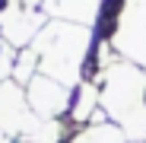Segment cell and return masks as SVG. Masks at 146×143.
<instances>
[{
  "label": "cell",
  "mask_w": 146,
  "mask_h": 143,
  "mask_svg": "<svg viewBox=\"0 0 146 143\" xmlns=\"http://www.w3.org/2000/svg\"><path fill=\"white\" fill-rule=\"evenodd\" d=\"M13 64H16V48L0 38V83L13 80Z\"/></svg>",
  "instance_id": "7"
},
{
  "label": "cell",
  "mask_w": 146,
  "mask_h": 143,
  "mask_svg": "<svg viewBox=\"0 0 146 143\" xmlns=\"http://www.w3.org/2000/svg\"><path fill=\"white\" fill-rule=\"evenodd\" d=\"M99 111V86L89 83V80H80L76 86H73V95H70V111H67V121L70 124H89L92 114Z\"/></svg>",
  "instance_id": "6"
},
{
  "label": "cell",
  "mask_w": 146,
  "mask_h": 143,
  "mask_svg": "<svg viewBox=\"0 0 146 143\" xmlns=\"http://www.w3.org/2000/svg\"><path fill=\"white\" fill-rule=\"evenodd\" d=\"M92 41H95L92 26L48 19V26L32 41L35 54H38V73L73 89L83 80V67H86V57L92 51Z\"/></svg>",
  "instance_id": "1"
},
{
  "label": "cell",
  "mask_w": 146,
  "mask_h": 143,
  "mask_svg": "<svg viewBox=\"0 0 146 143\" xmlns=\"http://www.w3.org/2000/svg\"><path fill=\"white\" fill-rule=\"evenodd\" d=\"M70 95H73L70 86L44 76V73H38L26 86V99H29L32 111L41 118V121H64L67 111H70Z\"/></svg>",
  "instance_id": "3"
},
{
  "label": "cell",
  "mask_w": 146,
  "mask_h": 143,
  "mask_svg": "<svg viewBox=\"0 0 146 143\" xmlns=\"http://www.w3.org/2000/svg\"><path fill=\"white\" fill-rule=\"evenodd\" d=\"M108 45L117 57L146 70V0H117V22Z\"/></svg>",
  "instance_id": "2"
},
{
  "label": "cell",
  "mask_w": 146,
  "mask_h": 143,
  "mask_svg": "<svg viewBox=\"0 0 146 143\" xmlns=\"http://www.w3.org/2000/svg\"><path fill=\"white\" fill-rule=\"evenodd\" d=\"M67 143H130V140H127V134L121 130L114 121H108V114L99 108L92 114V121L83 124Z\"/></svg>",
  "instance_id": "5"
},
{
  "label": "cell",
  "mask_w": 146,
  "mask_h": 143,
  "mask_svg": "<svg viewBox=\"0 0 146 143\" xmlns=\"http://www.w3.org/2000/svg\"><path fill=\"white\" fill-rule=\"evenodd\" d=\"M105 0H44V13L51 19L80 22V26H95Z\"/></svg>",
  "instance_id": "4"
}]
</instances>
